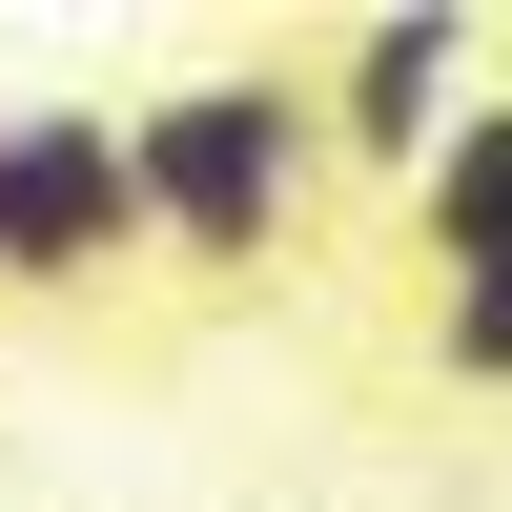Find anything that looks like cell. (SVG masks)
Segmentation results:
<instances>
[{
  "instance_id": "6da1fadb",
  "label": "cell",
  "mask_w": 512,
  "mask_h": 512,
  "mask_svg": "<svg viewBox=\"0 0 512 512\" xmlns=\"http://www.w3.org/2000/svg\"><path fill=\"white\" fill-rule=\"evenodd\" d=\"M123 205H144V246L164 267H205V287H267V246H287V205H308V82H164L144 123H123Z\"/></svg>"
},
{
  "instance_id": "7a4b0ae2",
  "label": "cell",
  "mask_w": 512,
  "mask_h": 512,
  "mask_svg": "<svg viewBox=\"0 0 512 512\" xmlns=\"http://www.w3.org/2000/svg\"><path fill=\"white\" fill-rule=\"evenodd\" d=\"M144 267V205H123V123L103 103H0V287L62 308V287Z\"/></svg>"
},
{
  "instance_id": "3957f363",
  "label": "cell",
  "mask_w": 512,
  "mask_h": 512,
  "mask_svg": "<svg viewBox=\"0 0 512 512\" xmlns=\"http://www.w3.org/2000/svg\"><path fill=\"white\" fill-rule=\"evenodd\" d=\"M451 82H472V21H369V41H349V144H369V164H431L451 123H472Z\"/></svg>"
}]
</instances>
